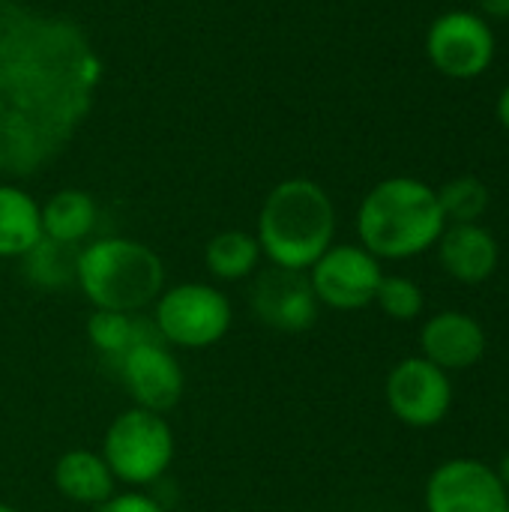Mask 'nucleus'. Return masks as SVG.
I'll return each mask as SVG.
<instances>
[{
  "mask_svg": "<svg viewBox=\"0 0 509 512\" xmlns=\"http://www.w3.org/2000/svg\"><path fill=\"white\" fill-rule=\"evenodd\" d=\"M447 228L438 192L417 177L375 183L357 210V237L378 261H408L429 252Z\"/></svg>",
  "mask_w": 509,
  "mask_h": 512,
  "instance_id": "1",
  "label": "nucleus"
},
{
  "mask_svg": "<svg viewBox=\"0 0 509 512\" xmlns=\"http://www.w3.org/2000/svg\"><path fill=\"white\" fill-rule=\"evenodd\" d=\"M255 237L261 255L282 270L306 273L336 237V207L327 189L309 177H291L261 204Z\"/></svg>",
  "mask_w": 509,
  "mask_h": 512,
  "instance_id": "2",
  "label": "nucleus"
},
{
  "mask_svg": "<svg viewBox=\"0 0 509 512\" xmlns=\"http://www.w3.org/2000/svg\"><path fill=\"white\" fill-rule=\"evenodd\" d=\"M75 285L93 309L141 315L165 291V264L147 243L99 237L78 249Z\"/></svg>",
  "mask_w": 509,
  "mask_h": 512,
  "instance_id": "3",
  "label": "nucleus"
},
{
  "mask_svg": "<svg viewBox=\"0 0 509 512\" xmlns=\"http://www.w3.org/2000/svg\"><path fill=\"white\" fill-rule=\"evenodd\" d=\"M102 459L123 486H153L174 462V429L165 414L129 408L117 414L102 441Z\"/></svg>",
  "mask_w": 509,
  "mask_h": 512,
  "instance_id": "4",
  "label": "nucleus"
},
{
  "mask_svg": "<svg viewBox=\"0 0 509 512\" xmlns=\"http://www.w3.org/2000/svg\"><path fill=\"white\" fill-rule=\"evenodd\" d=\"M150 321L168 348L204 351L225 339L234 321V309L216 285L180 282L156 297Z\"/></svg>",
  "mask_w": 509,
  "mask_h": 512,
  "instance_id": "5",
  "label": "nucleus"
},
{
  "mask_svg": "<svg viewBox=\"0 0 509 512\" xmlns=\"http://www.w3.org/2000/svg\"><path fill=\"white\" fill-rule=\"evenodd\" d=\"M498 42L489 18L468 12V9H450L438 15L426 30V54L429 63L456 81L480 78L492 60H495Z\"/></svg>",
  "mask_w": 509,
  "mask_h": 512,
  "instance_id": "6",
  "label": "nucleus"
},
{
  "mask_svg": "<svg viewBox=\"0 0 509 512\" xmlns=\"http://www.w3.org/2000/svg\"><path fill=\"white\" fill-rule=\"evenodd\" d=\"M306 276L321 306L336 312H360L375 303L384 270L381 261L360 243H333L306 270Z\"/></svg>",
  "mask_w": 509,
  "mask_h": 512,
  "instance_id": "7",
  "label": "nucleus"
},
{
  "mask_svg": "<svg viewBox=\"0 0 509 512\" xmlns=\"http://www.w3.org/2000/svg\"><path fill=\"white\" fill-rule=\"evenodd\" d=\"M390 414L411 429H432L444 423L453 408V384L444 369L426 357H405L384 384Z\"/></svg>",
  "mask_w": 509,
  "mask_h": 512,
  "instance_id": "8",
  "label": "nucleus"
},
{
  "mask_svg": "<svg viewBox=\"0 0 509 512\" xmlns=\"http://www.w3.org/2000/svg\"><path fill=\"white\" fill-rule=\"evenodd\" d=\"M426 512H509V498L492 465L450 459L438 465L423 492Z\"/></svg>",
  "mask_w": 509,
  "mask_h": 512,
  "instance_id": "9",
  "label": "nucleus"
},
{
  "mask_svg": "<svg viewBox=\"0 0 509 512\" xmlns=\"http://www.w3.org/2000/svg\"><path fill=\"white\" fill-rule=\"evenodd\" d=\"M252 315L276 333H306L318 321V297L306 273L267 267L249 288Z\"/></svg>",
  "mask_w": 509,
  "mask_h": 512,
  "instance_id": "10",
  "label": "nucleus"
},
{
  "mask_svg": "<svg viewBox=\"0 0 509 512\" xmlns=\"http://www.w3.org/2000/svg\"><path fill=\"white\" fill-rule=\"evenodd\" d=\"M117 366H120L123 387L129 390L135 408L168 414L183 399V387H186L183 369L174 351L159 336H150L138 342L135 348H129L117 360Z\"/></svg>",
  "mask_w": 509,
  "mask_h": 512,
  "instance_id": "11",
  "label": "nucleus"
},
{
  "mask_svg": "<svg viewBox=\"0 0 509 512\" xmlns=\"http://www.w3.org/2000/svg\"><path fill=\"white\" fill-rule=\"evenodd\" d=\"M486 354V330L468 312H438L420 330V357L435 363L438 369L465 372L477 366Z\"/></svg>",
  "mask_w": 509,
  "mask_h": 512,
  "instance_id": "12",
  "label": "nucleus"
},
{
  "mask_svg": "<svg viewBox=\"0 0 509 512\" xmlns=\"http://www.w3.org/2000/svg\"><path fill=\"white\" fill-rule=\"evenodd\" d=\"M438 246V261L441 267L462 285H480L492 279L501 261L498 240L489 228L480 222H462V225H447Z\"/></svg>",
  "mask_w": 509,
  "mask_h": 512,
  "instance_id": "13",
  "label": "nucleus"
},
{
  "mask_svg": "<svg viewBox=\"0 0 509 512\" xmlns=\"http://www.w3.org/2000/svg\"><path fill=\"white\" fill-rule=\"evenodd\" d=\"M54 489L72 504L102 507L108 498L117 495V480L102 453L69 450L54 465Z\"/></svg>",
  "mask_w": 509,
  "mask_h": 512,
  "instance_id": "14",
  "label": "nucleus"
},
{
  "mask_svg": "<svg viewBox=\"0 0 509 512\" xmlns=\"http://www.w3.org/2000/svg\"><path fill=\"white\" fill-rule=\"evenodd\" d=\"M42 213V237L63 243V246H81L99 222V207L93 195L81 189H60L45 204H39Z\"/></svg>",
  "mask_w": 509,
  "mask_h": 512,
  "instance_id": "15",
  "label": "nucleus"
},
{
  "mask_svg": "<svg viewBox=\"0 0 509 512\" xmlns=\"http://www.w3.org/2000/svg\"><path fill=\"white\" fill-rule=\"evenodd\" d=\"M42 240V213L30 192L0 183V258H24Z\"/></svg>",
  "mask_w": 509,
  "mask_h": 512,
  "instance_id": "16",
  "label": "nucleus"
},
{
  "mask_svg": "<svg viewBox=\"0 0 509 512\" xmlns=\"http://www.w3.org/2000/svg\"><path fill=\"white\" fill-rule=\"evenodd\" d=\"M264 255L258 237L240 228L219 231L204 249V267L219 282H243L258 273Z\"/></svg>",
  "mask_w": 509,
  "mask_h": 512,
  "instance_id": "17",
  "label": "nucleus"
},
{
  "mask_svg": "<svg viewBox=\"0 0 509 512\" xmlns=\"http://www.w3.org/2000/svg\"><path fill=\"white\" fill-rule=\"evenodd\" d=\"M159 336L153 321L132 315V312H105V309H93L90 321H87V339L90 345L108 357V360H120L129 348H135L138 342Z\"/></svg>",
  "mask_w": 509,
  "mask_h": 512,
  "instance_id": "18",
  "label": "nucleus"
},
{
  "mask_svg": "<svg viewBox=\"0 0 509 512\" xmlns=\"http://www.w3.org/2000/svg\"><path fill=\"white\" fill-rule=\"evenodd\" d=\"M24 276L36 288L63 291L75 285V264H78V246H63L48 237H42L24 258Z\"/></svg>",
  "mask_w": 509,
  "mask_h": 512,
  "instance_id": "19",
  "label": "nucleus"
},
{
  "mask_svg": "<svg viewBox=\"0 0 509 512\" xmlns=\"http://www.w3.org/2000/svg\"><path fill=\"white\" fill-rule=\"evenodd\" d=\"M438 192V204L444 210L447 225H462V222H480L483 213L489 210V186L480 177H453L444 183Z\"/></svg>",
  "mask_w": 509,
  "mask_h": 512,
  "instance_id": "20",
  "label": "nucleus"
},
{
  "mask_svg": "<svg viewBox=\"0 0 509 512\" xmlns=\"http://www.w3.org/2000/svg\"><path fill=\"white\" fill-rule=\"evenodd\" d=\"M375 303L393 321H414V318L423 315L426 297H423V288L414 279L384 273V279L378 285V294H375Z\"/></svg>",
  "mask_w": 509,
  "mask_h": 512,
  "instance_id": "21",
  "label": "nucleus"
},
{
  "mask_svg": "<svg viewBox=\"0 0 509 512\" xmlns=\"http://www.w3.org/2000/svg\"><path fill=\"white\" fill-rule=\"evenodd\" d=\"M99 512H168L156 498L144 495V492H117L114 498H108Z\"/></svg>",
  "mask_w": 509,
  "mask_h": 512,
  "instance_id": "22",
  "label": "nucleus"
},
{
  "mask_svg": "<svg viewBox=\"0 0 509 512\" xmlns=\"http://www.w3.org/2000/svg\"><path fill=\"white\" fill-rule=\"evenodd\" d=\"M480 6L492 21H509V0H480Z\"/></svg>",
  "mask_w": 509,
  "mask_h": 512,
  "instance_id": "23",
  "label": "nucleus"
},
{
  "mask_svg": "<svg viewBox=\"0 0 509 512\" xmlns=\"http://www.w3.org/2000/svg\"><path fill=\"white\" fill-rule=\"evenodd\" d=\"M495 111H498V120H501V126L509 132V84L501 90V96H498V105H495Z\"/></svg>",
  "mask_w": 509,
  "mask_h": 512,
  "instance_id": "24",
  "label": "nucleus"
},
{
  "mask_svg": "<svg viewBox=\"0 0 509 512\" xmlns=\"http://www.w3.org/2000/svg\"><path fill=\"white\" fill-rule=\"evenodd\" d=\"M495 474H498V480H501V486H504V492H507L509 498V453L495 465Z\"/></svg>",
  "mask_w": 509,
  "mask_h": 512,
  "instance_id": "25",
  "label": "nucleus"
},
{
  "mask_svg": "<svg viewBox=\"0 0 509 512\" xmlns=\"http://www.w3.org/2000/svg\"><path fill=\"white\" fill-rule=\"evenodd\" d=\"M0 512H18V510H15V507H9V504H3V501H0Z\"/></svg>",
  "mask_w": 509,
  "mask_h": 512,
  "instance_id": "26",
  "label": "nucleus"
}]
</instances>
